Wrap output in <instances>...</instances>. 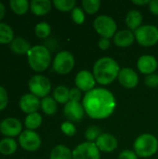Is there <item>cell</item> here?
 Wrapping results in <instances>:
<instances>
[{
  "label": "cell",
  "instance_id": "1",
  "mask_svg": "<svg viewBox=\"0 0 158 159\" xmlns=\"http://www.w3.org/2000/svg\"><path fill=\"white\" fill-rule=\"evenodd\" d=\"M85 113L92 119H105L113 115L116 107L114 94L103 88H95L87 92L82 100Z\"/></svg>",
  "mask_w": 158,
  "mask_h": 159
},
{
  "label": "cell",
  "instance_id": "2",
  "mask_svg": "<svg viewBox=\"0 0 158 159\" xmlns=\"http://www.w3.org/2000/svg\"><path fill=\"white\" fill-rule=\"evenodd\" d=\"M120 67L117 61L111 57H102L93 66V75L100 85L107 86L113 83L119 75Z\"/></svg>",
  "mask_w": 158,
  "mask_h": 159
},
{
  "label": "cell",
  "instance_id": "3",
  "mask_svg": "<svg viewBox=\"0 0 158 159\" xmlns=\"http://www.w3.org/2000/svg\"><path fill=\"white\" fill-rule=\"evenodd\" d=\"M27 57L30 67L35 72H44L48 68L51 61L49 50L41 45L32 47L27 53Z\"/></svg>",
  "mask_w": 158,
  "mask_h": 159
},
{
  "label": "cell",
  "instance_id": "4",
  "mask_svg": "<svg viewBox=\"0 0 158 159\" xmlns=\"http://www.w3.org/2000/svg\"><path fill=\"white\" fill-rule=\"evenodd\" d=\"M133 149L139 157L148 158L156 154L158 150L157 138L150 133L138 136L133 143Z\"/></svg>",
  "mask_w": 158,
  "mask_h": 159
},
{
  "label": "cell",
  "instance_id": "5",
  "mask_svg": "<svg viewBox=\"0 0 158 159\" xmlns=\"http://www.w3.org/2000/svg\"><path fill=\"white\" fill-rule=\"evenodd\" d=\"M94 29L101 37L111 38L116 34L117 24L115 20L108 15H100L96 17L93 22Z\"/></svg>",
  "mask_w": 158,
  "mask_h": 159
},
{
  "label": "cell",
  "instance_id": "6",
  "mask_svg": "<svg viewBox=\"0 0 158 159\" xmlns=\"http://www.w3.org/2000/svg\"><path fill=\"white\" fill-rule=\"evenodd\" d=\"M136 41L142 47H153L158 42V28L152 24L142 25L134 32Z\"/></svg>",
  "mask_w": 158,
  "mask_h": 159
},
{
  "label": "cell",
  "instance_id": "7",
  "mask_svg": "<svg viewBox=\"0 0 158 159\" xmlns=\"http://www.w3.org/2000/svg\"><path fill=\"white\" fill-rule=\"evenodd\" d=\"M75 64L74 55L67 50H62L55 56L52 66L54 71L59 75H67L70 73Z\"/></svg>",
  "mask_w": 158,
  "mask_h": 159
},
{
  "label": "cell",
  "instance_id": "8",
  "mask_svg": "<svg viewBox=\"0 0 158 159\" xmlns=\"http://www.w3.org/2000/svg\"><path fill=\"white\" fill-rule=\"evenodd\" d=\"M28 87L31 93L38 98L47 97L51 89L49 79L41 75H35L32 76L28 82Z\"/></svg>",
  "mask_w": 158,
  "mask_h": 159
},
{
  "label": "cell",
  "instance_id": "9",
  "mask_svg": "<svg viewBox=\"0 0 158 159\" xmlns=\"http://www.w3.org/2000/svg\"><path fill=\"white\" fill-rule=\"evenodd\" d=\"M73 159H101V151L95 143L85 142L72 151Z\"/></svg>",
  "mask_w": 158,
  "mask_h": 159
},
{
  "label": "cell",
  "instance_id": "10",
  "mask_svg": "<svg viewBox=\"0 0 158 159\" xmlns=\"http://www.w3.org/2000/svg\"><path fill=\"white\" fill-rule=\"evenodd\" d=\"M20 145L26 151L34 152L38 150L41 146V139L40 136L34 131L26 129L20 134L19 137Z\"/></svg>",
  "mask_w": 158,
  "mask_h": 159
},
{
  "label": "cell",
  "instance_id": "11",
  "mask_svg": "<svg viewBox=\"0 0 158 159\" xmlns=\"http://www.w3.org/2000/svg\"><path fill=\"white\" fill-rule=\"evenodd\" d=\"M74 83L77 89L87 93L92 90L93 89H95V85L97 82H96L93 73L88 70H82L78 72L77 75H75Z\"/></svg>",
  "mask_w": 158,
  "mask_h": 159
},
{
  "label": "cell",
  "instance_id": "12",
  "mask_svg": "<svg viewBox=\"0 0 158 159\" xmlns=\"http://www.w3.org/2000/svg\"><path fill=\"white\" fill-rule=\"evenodd\" d=\"M21 123L14 117H7L0 123V132L8 138L18 136L21 133Z\"/></svg>",
  "mask_w": 158,
  "mask_h": 159
},
{
  "label": "cell",
  "instance_id": "13",
  "mask_svg": "<svg viewBox=\"0 0 158 159\" xmlns=\"http://www.w3.org/2000/svg\"><path fill=\"white\" fill-rule=\"evenodd\" d=\"M117 78L120 85L129 89L137 87L140 80L138 74L132 68H129V67L122 68L119 72Z\"/></svg>",
  "mask_w": 158,
  "mask_h": 159
},
{
  "label": "cell",
  "instance_id": "14",
  "mask_svg": "<svg viewBox=\"0 0 158 159\" xmlns=\"http://www.w3.org/2000/svg\"><path fill=\"white\" fill-rule=\"evenodd\" d=\"M63 114H64V116L70 122H79L83 118L86 113H85L82 103L74 102H68L64 105Z\"/></svg>",
  "mask_w": 158,
  "mask_h": 159
},
{
  "label": "cell",
  "instance_id": "15",
  "mask_svg": "<svg viewBox=\"0 0 158 159\" xmlns=\"http://www.w3.org/2000/svg\"><path fill=\"white\" fill-rule=\"evenodd\" d=\"M157 66V60L153 55H142L137 61V68L142 75H149L155 74Z\"/></svg>",
  "mask_w": 158,
  "mask_h": 159
},
{
  "label": "cell",
  "instance_id": "16",
  "mask_svg": "<svg viewBox=\"0 0 158 159\" xmlns=\"http://www.w3.org/2000/svg\"><path fill=\"white\" fill-rule=\"evenodd\" d=\"M95 143L99 150L103 153H111L115 151L118 146V142L116 138L107 132L102 133L95 142Z\"/></svg>",
  "mask_w": 158,
  "mask_h": 159
},
{
  "label": "cell",
  "instance_id": "17",
  "mask_svg": "<svg viewBox=\"0 0 158 159\" xmlns=\"http://www.w3.org/2000/svg\"><path fill=\"white\" fill-rule=\"evenodd\" d=\"M19 104H20V108L21 109V111L28 115L36 113L39 107H41V102L39 101L38 97L33 95L32 93L24 94L20 99Z\"/></svg>",
  "mask_w": 158,
  "mask_h": 159
},
{
  "label": "cell",
  "instance_id": "18",
  "mask_svg": "<svg viewBox=\"0 0 158 159\" xmlns=\"http://www.w3.org/2000/svg\"><path fill=\"white\" fill-rule=\"evenodd\" d=\"M135 40L134 33L130 30H120L114 36V43L119 48H129Z\"/></svg>",
  "mask_w": 158,
  "mask_h": 159
},
{
  "label": "cell",
  "instance_id": "19",
  "mask_svg": "<svg viewBox=\"0 0 158 159\" xmlns=\"http://www.w3.org/2000/svg\"><path fill=\"white\" fill-rule=\"evenodd\" d=\"M52 7V3L49 0H32L30 3V8L33 14L35 16H44L47 14Z\"/></svg>",
  "mask_w": 158,
  "mask_h": 159
},
{
  "label": "cell",
  "instance_id": "20",
  "mask_svg": "<svg viewBox=\"0 0 158 159\" xmlns=\"http://www.w3.org/2000/svg\"><path fill=\"white\" fill-rule=\"evenodd\" d=\"M125 21H126V24L129 27V29L130 31H134L135 32L137 29H139L142 26V15L137 9L129 10L127 13V15H126Z\"/></svg>",
  "mask_w": 158,
  "mask_h": 159
},
{
  "label": "cell",
  "instance_id": "21",
  "mask_svg": "<svg viewBox=\"0 0 158 159\" xmlns=\"http://www.w3.org/2000/svg\"><path fill=\"white\" fill-rule=\"evenodd\" d=\"M30 48H31L30 43L24 38L20 37V36L15 37L10 43V49L12 50V52L18 55L27 54Z\"/></svg>",
  "mask_w": 158,
  "mask_h": 159
},
{
  "label": "cell",
  "instance_id": "22",
  "mask_svg": "<svg viewBox=\"0 0 158 159\" xmlns=\"http://www.w3.org/2000/svg\"><path fill=\"white\" fill-rule=\"evenodd\" d=\"M49 159H73L72 151L65 145H57L52 149Z\"/></svg>",
  "mask_w": 158,
  "mask_h": 159
},
{
  "label": "cell",
  "instance_id": "23",
  "mask_svg": "<svg viewBox=\"0 0 158 159\" xmlns=\"http://www.w3.org/2000/svg\"><path fill=\"white\" fill-rule=\"evenodd\" d=\"M17 143L12 138H5L0 141V153L5 156H10L17 150Z\"/></svg>",
  "mask_w": 158,
  "mask_h": 159
},
{
  "label": "cell",
  "instance_id": "24",
  "mask_svg": "<svg viewBox=\"0 0 158 159\" xmlns=\"http://www.w3.org/2000/svg\"><path fill=\"white\" fill-rule=\"evenodd\" d=\"M70 89L65 86H58L53 90V99L61 104H66L69 102Z\"/></svg>",
  "mask_w": 158,
  "mask_h": 159
},
{
  "label": "cell",
  "instance_id": "25",
  "mask_svg": "<svg viewBox=\"0 0 158 159\" xmlns=\"http://www.w3.org/2000/svg\"><path fill=\"white\" fill-rule=\"evenodd\" d=\"M41 108L43 112L47 116H53L58 110L57 102L52 97H45L41 101Z\"/></svg>",
  "mask_w": 158,
  "mask_h": 159
},
{
  "label": "cell",
  "instance_id": "26",
  "mask_svg": "<svg viewBox=\"0 0 158 159\" xmlns=\"http://www.w3.org/2000/svg\"><path fill=\"white\" fill-rule=\"evenodd\" d=\"M42 116L39 113H33V114H29L27 115V116L25 117L24 120V125L25 127L30 129V130H34L36 129H38L41 124H42Z\"/></svg>",
  "mask_w": 158,
  "mask_h": 159
},
{
  "label": "cell",
  "instance_id": "27",
  "mask_svg": "<svg viewBox=\"0 0 158 159\" xmlns=\"http://www.w3.org/2000/svg\"><path fill=\"white\" fill-rule=\"evenodd\" d=\"M14 39V33L11 27L0 22V44H10Z\"/></svg>",
  "mask_w": 158,
  "mask_h": 159
},
{
  "label": "cell",
  "instance_id": "28",
  "mask_svg": "<svg viewBox=\"0 0 158 159\" xmlns=\"http://www.w3.org/2000/svg\"><path fill=\"white\" fill-rule=\"evenodd\" d=\"M9 6L13 12L17 15L25 14L30 7V4L27 0H10Z\"/></svg>",
  "mask_w": 158,
  "mask_h": 159
},
{
  "label": "cell",
  "instance_id": "29",
  "mask_svg": "<svg viewBox=\"0 0 158 159\" xmlns=\"http://www.w3.org/2000/svg\"><path fill=\"white\" fill-rule=\"evenodd\" d=\"M100 0H82V8L88 14H95L99 11L101 7Z\"/></svg>",
  "mask_w": 158,
  "mask_h": 159
},
{
  "label": "cell",
  "instance_id": "30",
  "mask_svg": "<svg viewBox=\"0 0 158 159\" xmlns=\"http://www.w3.org/2000/svg\"><path fill=\"white\" fill-rule=\"evenodd\" d=\"M54 7L62 12H67V11H72L76 5L75 0H54L53 1Z\"/></svg>",
  "mask_w": 158,
  "mask_h": 159
},
{
  "label": "cell",
  "instance_id": "31",
  "mask_svg": "<svg viewBox=\"0 0 158 159\" xmlns=\"http://www.w3.org/2000/svg\"><path fill=\"white\" fill-rule=\"evenodd\" d=\"M34 33H35L37 37H39L41 39H44V38H47L50 34L51 27L47 22L42 21V22H39V23H37L35 25Z\"/></svg>",
  "mask_w": 158,
  "mask_h": 159
},
{
  "label": "cell",
  "instance_id": "32",
  "mask_svg": "<svg viewBox=\"0 0 158 159\" xmlns=\"http://www.w3.org/2000/svg\"><path fill=\"white\" fill-rule=\"evenodd\" d=\"M101 134H102V130L100 128H98L97 126H90L87 129L85 132V137L88 142L95 143Z\"/></svg>",
  "mask_w": 158,
  "mask_h": 159
},
{
  "label": "cell",
  "instance_id": "33",
  "mask_svg": "<svg viewBox=\"0 0 158 159\" xmlns=\"http://www.w3.org/2000/svg\"><path fill=\"white\" fill-rule=\"evenodd\" d=\"M72 19L74 23L83 24L86 20V15H85V11L83 10V8L79 7H75L72 10Z\"/></svg>",
  "mask_w": 158,
  "mask_h": 159
},
{
  "label": "cell",
  "instance_id": "34",
  "mask_svg": "<svg viewBox=\"0 0 158 159\" xmlns=\"http://www.w3.org/2000/svg\"><path fill=\"white\" fill-rule=\"evenodd\" d=\"M61 129L66 136H70V137L74 136L76 132V129L74 125L73 124V122H70V121L62 122L61 125Z\"/></svg>",
  "mask_w": 158,
  "mask_h": 159
},
{
  "label": "cell",
  "instance_id": "35",
  "mask_svg": "<svg viewBox=\"0 0 158 159\" xmlns=\"http://www.w3.org/2000/svg\"><path fill=\"white\" fill-rule=\"evenodd\" d=\"M83 100L82 99V91L75 88H73L70 89V93H69V102H80V101Z\"/></svg>",
  "mask_w": 158,
  "mask_h": 159
},
{
  "label": "cell",
  "instance_id": "36",
  "mask_svg": "<svg viewBox=\"0 0 158 159\" xmlns=\"http://www.w3.org/2000/svg\"><path fill=\"white\" fill-rule=\"evenodd\" d=\"M144 83L149 88H156L158 86V75L152 74L149 75H146L144 79Z\"/></svg>",
  "mask_w": 158,
  "mask_h": 159
},
{
  "label": "cell",
  "instance_id": "37",
  "mask_svg": "<svg viewBox=\"0 0 158 159\" xmlns=\"http://www.w3.org/2000/svg\"><path fill=\"white\" fill-rule=\"evenodd\" d=\"M8 102V97H7V90L0 86V111L4 110Z\"/></svg>",
  "mask_w": 158,
  "mask_h": 159
},
{
  "label": "cell",
  "instance_id": "38",
  "mask_svg": "<svg viewBox=\"0 0 158 159\" xmlns=\"http://www.w3.org/2000/svg\"><path fill=\"white\" fill-rule=\"evenodd\" d=\"M138 156L132 150H123L120 152L118 159H138Z\"/></svg>",
  "mask_w": 158,
  "mask_h": 159
},
{
  "label": "cell",
  "instance_id": "39",
  "mask_svg": "<svg viewBox=\"0 0 158 159\" xmlns=\"http://www.w3.org/2000/svg\"><path fill=\"white\" fill-rule=\"evenodd\" d=\"M111 46V41L109 38H105V37H101L98 41V47L102 49V50H106L110 48Z\"/></svg>",
  "mask_w": 158,
  "mask_h": 159
},
{
  "label": "cell",
  "instance_id": "40",
  "mask_svg": "<svg viewBox=\"0 0 158 159\" xmlns=\"http://www.w3.org/2000/svg\"><path fill=\"white\" fill-rule=\"evenodd\" d=\"M148 7L153 14L158 16V0H151Z\"/></svg>",
  "mask_w": 158,
  "mask_h": 159
},
{
  "label": "cell",
  "instance_id": "41",
  "mask_svg": "<svg viewBox=\"0 0 158 159\" xmlns=\"http://www.w3.org/2000/svg\"><path fill=\"white\" fill-rule=\"evenodd\" d=\"M132 3L137 6H145L149 5L150 0H132Z\"/></svg>",
  "mask_w": 158,
  "mask_h": 159
},
{
  "label": "cell",
  "instance_id": "42",
  "mask_svg": "<svg viewBox=\"0 0 158 159\" xmlns=\"http://www.w3.org/2000/svg\"><path fill=\"white\" fill-rule=\"evenodd\" d=\"M5 13H6L5 6H4V4H3V3H1V2H0V20L4 18Z\"/></svg>",
  "mask_w": 158,
  "mask_h": 159
}]
</instances>
